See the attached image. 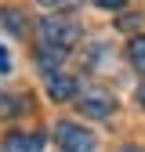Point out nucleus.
<instances>
[{
  "label": "nucleus",
  "instance_id": "obj_12",
  "mask_svg": "<svg viewBox=\"0 0 145 152\" xmlns=\"http://www.w3.org/2000/svg\"><path fill=\"white\" fill-rule=\"evenodd\" d=\"M138 102H141V105H145V83H141V91H138Z\"/></svg>",
  "mask_w": 145,
  "mask_h": 152
},
{
  "label": "nucleus",
  "instance_id": "obj_9",
  "mask_svg": "<svg viewBox=\"0 0 145 152\" xmlns=\"http://www.w3.org/2000/svg\"><path fill=\"white\" fill-rule=\"evenodd\" d=\"M4 26L15 29V33H22V29H26V26H22V11H4Z\"/></svg>",
  "mask_w": 145,
  "mask_h": 152
},
{
  "label": "nucleus",
  "instance_id": "obj_8",
  "mask_svg": "<svg viewBox=\"0 0 145 152\" xmlns=\"http://www.w3.org/2000/svg\"><path fill=\"white\" fill-rule=\"evenodd\" d=\"M18 112H22V98L0 91V120H11V116H18Z\"/></svg>",
  "mask_w": 145,
  "mask_h": 152
},
{
  "label": "nucleus",
  "instance_id": "obj_3",
  "mask_svg": "<svg viewBox=\"0 0 145 152\" xmlns=\"http://www.w3.org/2000/svg\"><path fill=\"white\" fill-rule=\"evenodd\" d=\"M113 109H116V102L109 98L105 91H87L83 98H80V112H83V116H91V120H105V116H113Z\"/></svg>",
  "mask_w": 145,
  "mask_h": 152
},
{
  "label": "nucleus",
  "instance_id": "obj_10",
  "mask_svg": "<svg viewBox=\"0 0 145 152\" xmlns=\"http://www.w3.org/2000/svg\"><path fill=\"white\" fill-rule=\"evenodd\" d=\"M94 4H98V7H109V11H120L127 0H94Z\"/></svg>",
  "mask_w": 145,
  "mask_h": 152
},
{
  "label": "nucleus",
  "instance_id": "obj_13",
  "mask_svg": "<svg viewBox=\"0 0 145 152\" xmlns=\"http://www.w3.org/2000/svg\"><path fill=\"white\" fill-rule=\"evenodd\" d=\"M69 4H72V7H76V4H80V0H69Z\"/></svg>",
  "mask_w": 145,
  "mask_h": 152
},
{
  "label": "nucleus",
  "instance_id": "obj_15",
  "mask_svg": "<svg viewBox=\"0 0 145 152\" xmlns=\"http://www.w3.org/2000/svg\"><path fill=\"white\" fill-rule=\"evenodd\" d=\"M131 152H138V148H131Z\"/></svg>",
  "mask_w": 145,
  "mask_h": 152
},
{
  "label": "nucleus",
  "instance_id": "obj_14",
  "mask_svg": "<svg viewBox=\"0 0 145 152\" xmlns=\"http://www.w3.org/2000/svg\"><path fill=\"white\" fill-rule=\"evenodd\" d=\"M40 4H54V0H40Z\"/></svg>",
  "mask_w": 145,
  "mask_h": 152
},
{
  "label": "nucleus",
  "instance_id": "obj_1",
  "mask_svg": "<svg viewBox=\"0 0 145 152\" xmlns=\"http://www.w3.org/2000/svg\"><path fill=\"white\" fill-rule=\"evenodd\" d=\"M76 40H80V26L72 22L69 15H47V18H40V44L44 47L69 51V47H76Z\"/></svg>",
  "mask_w": 145,
  "mask_h": 152
},
{
  "label": "nucleus",
  "instance_id": "obj_6",
  "mask_svg": "<svg viewBox=\"0 0 145 152\" xmlns=\"http://www.w3.org/2000/svg\"><path fill=\"white\" fill-rule=\"evenodd\" d=\"M65 58V51H58V47H40V51H36V62H40L47 72H54V69H58V62Z\"/></svg>",
  "mask_w": 145,
  "mask_h": 152
},
{
  "label": "nucleus",
  "instance_id": "obj_4",
  "mask_svg": "<svg viewBox=\"0 0 145 152\" xmlns=\"http://www.w3.org/2000/svg\"><path fill=\"white\" fill-rule=\"evenodd\" d=\"M47 94L51 102H72V94H76L72 72H47Z\"/></svg>",
  "mask_w": 145,
  "mask_h": 152
},
{
  "label": "nucleus",
  "instance_id": "obj_7",
  "mask_svg": "<svg viewBox=\"0 0 145 152\" xmlns=\"http://www.w3.org/2000/svg\"><path fill=\"white\" fill-rule=\"evenodd\" d=\"M127 54H131V65L138 72H145V36H134V40L127 44Z\"/></svg>",
  "mask_w": 145,
  "mask_h": 152
},
{
  "label": "nucleus",
  "instance_id": "obj_5",
  "mask_svg": "<svg viewBox=\"0 0 145 152\" xmlns=\"http://www.w3.org/2000/svg\"><path fill=\"white\" fill-rule=\"evenodd\" d=\"M44 145H47V134H7V141H4V148L7 152H44Z\"/></svg>",
  "mask_w": 145,
  "mask_h": 152
},
{
  "label": "nucleus",
  "instance_id": "obj_11",
  "mask_svg": "<svg viewBox=\"0 0 145 152\" xmlns=\"http://www.w3.org/2000/svg\"><path fill=\"white\" fill-rule=\"evenodd\" d=\"M7 69H11V58H7V51L0 47V72H7Z\"/></svg>",
  "mask_w": 145,
  "mask_h": 152
},
{
  "label": "nucleus",
  "instance_id": "obj_2",
  "mask_svg": "<svg viewBox=\"0 0 145 152\" xmlns=\"http://www.w3.org/2000/svg\"><path fill=\"white\" fill-rule=\"evenodd\" d=\"M54 138H58V145L65 152H91L94 148V134H91V130H83L76 123H65V120L54 127Z\"/></svg>",
  "mask_w": 145,
  "mask_h": 152
}]
</instances>
